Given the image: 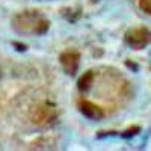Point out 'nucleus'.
Segmentation results:
<instances>
[{"mask_svg":"<svg viewBox=\"0 0 151 151\" xmlns=\"http://www.w3.org/2000/svg\"><path fill=\"white\" fill-rule=\"evenodd\" d=\"M80 110L89 119H101L103 118V110L91 101H80Z\"/></svg>","mask_w":151,"mask_h":151,"instance_id":"5","label":"nucleus"},{"mask_svg":"<svg viewBox=\"0 0 151 151\" xmlns=\"http://www.w3.org/2000/svg\"><path fill=\"white\" fill-rule=\"evenodd\" d=\"M79 60H80V56H79V53H76V52H65L64 55L60 56L62 67H64V70L68 74H74L76 71H77Z\"/></svg>","mask_w":151,"mask_h":151,"instance_id":"4","label":"nucleus"},{"mask_svg":"<svg viewBox=\"0 0 151 151\" xmlns=\"http://www.w3.org/2000/svg\"><path fill=\"white\" fill-rule=\"evenodd\" d=\"M139 6H141V9L145 12V14L151 15V0H141Z\"/></svg>","mask_w":151,"mask_h":151,"instance_id":"7","label":"nucleus"},{"mask_svg":"<svg viewBox=\"0 0 151 151\" xmlns=\"http://www.w3.org/2000/svg\"><path fill=\"white\" fill-rule=\"evenodd\" d=\"M125 40L127 42L133 47V48H142L145 47L147 44L151 42V32L145 27H136V29H132L127 32L125 35Z\"/></svg>","mask_w":151,"mask_h":151,"instance_id":"3","label":"nucleus"},{"mask_svg":"<svg viewBox=\"0 0 151 151\" xmlns=\"http://www.w3.org/2000/svg\"><path fill=\"white\" fill-rule=\"evenodd\" d=\"M14 27L24 33H44L48 29V21L36 12H24L14 20Z\"/></svg>","mask_w":151,"mask_h":151,"instance_id":"1","label":"nucleus"},{"mask_svg":"<svg viewBox=\"0 0 151 151\" xmlns=\"http://www.w3.org/2000/svg\"><path fill=\"white\" fill-rule=\"evenodd\" d=\"M30 118L35 124L38 125H45V124H50L53 122L55 118H56V109L52 106V104H47V103H42V104H38L32 113H30Z\"/></svg>","mask_w":151,"mask_h":151,"instance_id":"2","label":"nucleus"},{"mask_svg":"<svg viewBox=\"0 0 151 151\" xmlns=\"http://www.w3.org/2000/svg\"><path fill=\"white\" fill-rule=\"evenodd\" d=\"M92 80H94L92 71L85 73L82 77H80V80H79V89L80 91H88V89H89V86L92 85Z\"/></svg>","mask_w":151,"mask_h":151,"instance_id":"6","label":"nucleus"}]
</instances>
